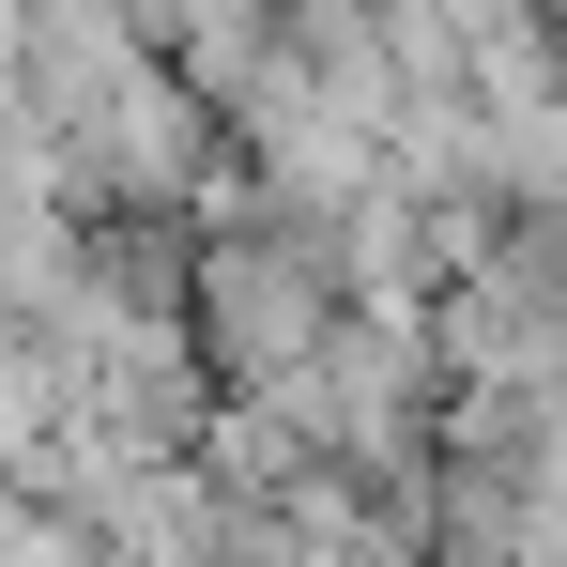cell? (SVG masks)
Wrapping results in <instances>:
<instances>
[]
</instances>
